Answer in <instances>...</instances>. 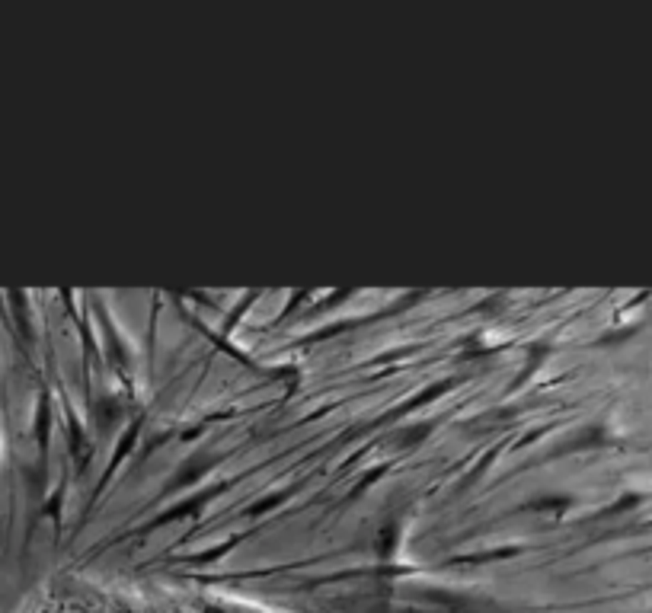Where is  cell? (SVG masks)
I'll return each instance as SVG.
<instances>
[{"label":"cell","mask_w":652,"mask_h":613,"mask_svg":"<svg viewBox=\"0 0 652 613\" xmlns=\"http://www.w3.org/2000/svg\"><path fill=\"white\" fill-rule=\"evenodd\" d=\"M49 613H275V610L227 601V597L189 594V591L109 584V588L71 591Z\"/></svg>","instance_id":"6da1fadb"}]
</instances>
